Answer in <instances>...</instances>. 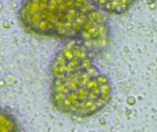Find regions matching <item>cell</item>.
<instances>
[{
  "mask_svg": "<svg viewBox=\"0 0 157 132\" xmlns=\"http://www.w3.org/2000/svg\"><path fill=\"white\" fill-rule=\"evenodd\" d=\"M18 123L12 111L0 106V132L18 131Z\"/></svg>",
  "mask_w": 157,
  "mask_h": 132,
  "instance_id": "cell-4",
  "label": "cell"
},
{
  "mask_svg": "<svg viewBox=\"0 0 157 132\" xmlns=\"http://www.w3.org/2000/svg\"><path fill=\"white\" fill-rule=\"evenodd\" d=\"M51 101L61 112L87 118L111 99L110 83L92 63L89 50L70 43L58 52L51 62Z\"/></svg>",
  "mask_w": 157,
  "mask_h": 132,
  "instance_id": "cell-1",
  "label": "cell"
},
{
  "mask_svg": "<svg viewBox=\"0 0 157 132\" xmlns=\"http://www.w3.org/2000/svg\"><path fill=\"white\" fill-rule=\"evenodd\" d=\"M95 9L92 0H23L18 18L35 34L72 39L80 36Z\"/></svg>",
  "mask_w": 157,
  "mask_h": 132,
  "instance_id": "cell-2",
  "label": "cell"
},
{
  "mask_svg": "<svg viewBox=\"0 0 157 132\" xmlns=\"http://www.w3.org/2000/svg\"><path fill=\"white\" fill-rule=\"evenodd\" d=\"M92 2L96 8L105 12L123 14L131 8L135 0H92Z\"/></svg>",
  "mask_w": 157,
  "mask_h": 132,
  "instance_id": "cell-3",
  "label": "cell"
}]
</instances>
